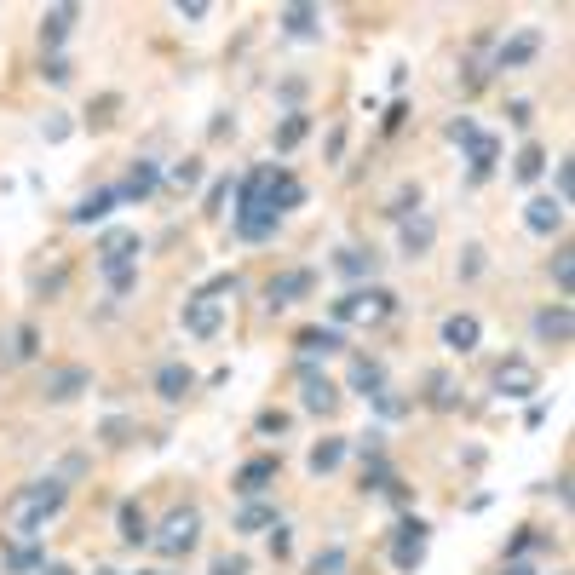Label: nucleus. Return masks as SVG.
<instances>
[{
    "mask_svg": "<svg viewBox=\"0 0 575 575\" xmlns=\"http://www.w3.org/2000/svg\"><path fill=\"white\" fill-rule=\"evenodd\" d=\"M64 501H69V483L64 478L23 483V489H12V501H6V529H12L18 541H35V535L64 512Z\"/></svg>",
    "mask_w": 575,
    "mask_h": 575,
    "instance_id": "f257e3e1",
    "label": "nucleus"
},
{
    "mask_svg": "<svg viewBox=\"0 0 575 575\" xmlns=\"http://www.w3.org/2000/svg\"><path fill=\"white\" fill-rule=\"evenodd\" d=\"M138 253H144L138 230H110V236L98 242V271H104L115 299H127L138 288Z\"/></svg>",
    "mask_w": 575,
    "mask_h": 575,
    "instance_id": "f03ea898",
    "label": "nucleus"
},
{
    "mask_svg": "<svg viewBox=\"0 0 575 575\" xmlns=\"http://www.w3.org/2000/svg\"><path fill=\"white\" fill-rule=\"evenodd\" d=\"M391 311H397V294L380 288V282H368V288H345V294L328 305L334 328H340V322H368V328H374V322H386Z\"/></svg>",
    "mask_w": 575,
    "mask_h": 575,
    "instance_id": "7ed1b4c3",
    "label": "nucleus"
},
{
    "mask_svg": "<svg viewBox=\"0 0 575 575\" xmlns=\"http://www.w3.org/2000/svg\"><path fill=\"white\" fill-rule=\"evenodd\" d=\"M196 541H202V512H196V506H173V512L161 518V529H150V547H156L161 558H184Z\"/></svg>",
    "mask_w": 575,
    "mask_h": 575,
    "instance_id": "20e7f679",
    "label": "nucleus"
},
{
    "mask_svg": "<svg viewBox=\"0 0 575 575\" xmlns=\"http://www.w3.org/2000/svg\"><path fill=\"white\" fill-rule=\"evenodd\" d=\"M426 541H432V524L426 518H397V529H391V564L403 575H414L420 564H426Z\"/></svg>",
    "mask_w": 575,
    "mask_h": 575,
    "instance_id": "39448f33",
    "label": "nucleus"
},
{
    "mask_svg": "<svg viewBox=\"0 0 575 575\" xmlns=\"http://www.w3.org/2000/svg\"><path fill=\"white\" fill-rule=\"evenodd\" d=\"M495 391H501L506 403H529L541 391V368L529 363V357H501L495 363Z\"/></svg>",
    "mask_w": 575,
    "mask_h": 575,
    "instance_id": "423d86ee",
    "label": "nucleus"
},
{
    "mask_svg": "<svg viewBox=\"0 0 575 575\" xmlns=\"http://www.w3.org/2000/svg\"><path fill=\"white\" fill-rule=\"evenodd\" d=\"M81 391H92V368L87 363H52L41 374V397H46V403H75Z\"/></svg>",
    "mask_w": 575,
    "mask_h": 575,
    "instance_id": "0eeeda50",
    "label": "nucleus"
},
{
    "mask_svg": "<svg viewBox=\"0 0 575 575\" xmlns=\"http://www.w3.org/2000/svg\"><path fill=\"white\" fill-rule=\"evenodd\" d=\"M179 322H184V334H196V340H213V334L225 328V299L190 294V299L179 305Z\"/></svg>",
    "mask_w": 575,
    "mask_h": 575,
    "instance_id": "6e6552de",
    "label": "nucleus"
},
{
    "mask_svg": "<svg viewBox=\"0 0 575 575\" xmlns=\"http://www.w3.org/2000/svg\"><path fill=\"white\" fill-rule=\"evenodd\" d=\"M294 351H299V368H317L322 357H340L345 351V334L334 328V322H328V328H299Z\"/></svg>",
    "mask_w": 575,
    "mask_h": 575,
    "instance_id": "1a4fd4ad",
    "label": "nucleus"
},
{
    "mask_svg": "<svg viewBox=\"0 0 575 575\" xmlns=\"http://www.w3.org/2000/svg\"><path fill=\"white\" fill-rule=\"evenodd\" d=\"M276 472H282V460H276V455H253V460H242V472H236L230 489H236L242 501H259V495L276 483Z\"/></svg>",
    "mask_w": 575,
    "mask_h": 575,
    "instance_id": "9d476101",
    "label": "nucleus"
},
{
    "mask_svg": "<svg viewBox=\"0 0 575 575\" xmlns=\"http://www.w3.org/2000/svg\"><path fill=\"white\" fill-rule=\"evenodd\" d=\"M299 403H305V414H334L340 409V386L317 368H299Z\"/></svg>",
    "mask_w": 575,
    "mask_h": 575,
    "instance_id": "9b49d317",
    "label": "nucleus"
},
{
    "mask_svg": "<svg viewBox=\"0 0 575 575\" xmlns=\"http://www.w3.org/2000/svg\"><path fill=\"white\" fill-rule=\"evenodd\" d=\"M311 288H317V271H282L265 282V305H271V311H288V305L305 299Z\"/></svg>",
    "mask_w": 575,
    "mask_h": 575,
    "instance_id": "f8f14e48",
    "label": "nucleus"
},
{
    "mask_svg": "<svg viewBox=\"0 0 575 575\" xmlns=\"http://www.w3.org/2000/svg\"><path fill=\"white\" fill-rule=\"evenodd\" d=\"M564 219H570V207L558 202V196H529L524 202V225L535 230V236H558Z\"/></svg>",
    "mask_w": 575,
    "mask_h": 575,
    "instance_id": "ddd939ff",
    "label": "nucleus"
},
{
    "mask_svg": "<svg viewBox=\"0 0 575 575\" xmlns=\"http://www.w3.org/2000/svg\"><path fill=\"white\" fill-rule=\"evenodd\" d=\"M483 340V322L472 317V311H455V317H443V345L455 351V357H472Z\"/></svg>",
    "mask_w": 575,
    "mask_h": 575,
    "instance_id": "4468645a",
    "label": "nucleus"
},
{
    "mask_svg": "<svg viewBox=\"0 0 575 575\" xmlns=\"http://www.w3.org/2000/svg\"><path fill=\"white\" fill-rule=\"evenodd\" d=\"M190 391H196V368H190V363L173 357V363L156 368V397H161V403H184Z\"/></svg>",
    "mask_w": 575,
    "mask_h": 575,
    "instance_id": "2eb2a0df",
    "label": "nucleus"
},
{
    "mask_svg": "<svg viewBox=\"0 0 575 575\" xmlns=\"http://www.w3.org/2000/svg\"><path fill=\"white\" fill-rule=\"evenodd\" d=\"M156 184H161V167L138 156L133 167H127V179L115 184V196H121V202H150V196H156Z\"/></svg>",
    "mask_w": 575,
    "mask_h": 575,
    "instance_id": "dca6fc26",
    "label": "nucleus"
},
{
    "mask_svg": "<svg viewBox=\"0 0 575 575\" xmlns=\"http://www.w3.org/2000/svg\"><path fill=\"white\" fill-rule=\"evenodd\" d=\"M570 334H575L570 299H558V305H547V311H535V340H547V345H570Z\"/></svg>",
    "mask_w": 575,
    "mask_h": 575,
    "instance_id": "f3484780",
    "label": "nucleus"
},
{
    "mask_svg": "<svg viewBox=\"0 0 575 575\" xmlns=\"http://www.w3.org/2000/svg\"><path fill=\"white\" fill-rule=\"evenodd\" d=\"M334 271H340L345 282H357V288H363V282L380 276V253H374V248H340V253H334Z\"/></svg>",
    "mask_w": 575,
    "mask_h": 575,
    "instance_id": "a211bd4d",
    "label": "nucleus"
},
{
    "mask_svg": "<svg viewBox=\"0 0 575 575\" xmlns=\"http://www.w3.org/2000/svg\"><path fill=\"white\" fill-rule=\"evenodd\" d=\"M276 230H282V213H271V207H236V236L242 242H271Z\"/></svg>",
    "mask_w": 575,
    "mask_h": 575,
    "instance_id": "6ab92c4d",
    "label": "nucleus"
},
{
    "mask_svg": "<svg viewBox=\"0 0 575 575\" xmlns=\"http://www.w3.org/2000/svg\"><path fill=\"white\" fill-rule=\"evenodd\" d=\"M75 18H81V6H46V12H41V46H46V58L69 41Z\"/></svg>",
    "mask_w": 575,
    "mask_h": 575,
    "instance_id": "aec40b11",
    "label": "nucleus"
},
{
    "mask_svg": "<svg viewBox=\"0 0 575 575\" xmlns=\"http://www.w3.org/2000/svg\"><path fill=\"white\" fill-rule=\"evenodd\" d=\"M397 242H403V259H426L437 242V225L426 219V213H414V219H403L397 225Z\"/></svg>",
    "mask_w": 575,
    "mask_h": 575,
    "instance_id": "412c9836",
    "label": "nucleus"
},
{
    "mask_svg": "<svg viewBox=\"0 0 575 575\" xmlns=\"http://www.w3.org/2000/svg\"><path fill=\"white\" fill-rule=\"evenodd\" d=\"M110 207H121V196L110 184H98V190H87L81 202L69 207V225H98V219H110Z\"/></svg>",
    "mask_w": 575,
    "mask_h": 575,
    "instance_id": "4be33fe9",
    "label": "nucleus"
},
{
    "mask_svg": "<svg viewBox=\"0 0 575 575\" xmlns=\"http://www.w3.org/2000/svg\"><path fill=\"white\" fill-rule=\"evenodd\" d=\"M29 357H41V328H35V322H18V328L0 340V363H29Z\"/></svg>",
    "mask_w": 575,
    "mask_h": 575,
    "instance_id": "5701e85b",
    "label": "nucleus"
},
{
    "mask_svg": "<svg viewBox=\"0 0 575 575\" xmlns=\"http://www.w3.org/2000/svg\"><path fill=\"white\" fill-rule=\"evenodd\" d=\"M535 52H541V35L524 29V35H512V41L495 46V69H524V64H535Z\"/></svg>",
    "mask_w": 575,
    "mask_h": 575,
    "instance_id": "b1692460",
    "label": "nucleus"
},
{
    "mask_svg": "<svg viewBox=\"0 0 575 575\" xmlns=\"http://www.w3.org/2000/svg\"><path fill=\"white\" fill-rule=\"evenodd\" d=\"M391 380H386V363L380 357H351V391L357 397H380Z\"/></svg>",
    "mask_w": 575,
    "mask_h": 575,
    "instance_id": "393cba45",
    "label": "nucleus"
},
{
    "mask_svg": "<svg viewBox=\"0 0 575 575\" xmlns=\"http://www.w3.org/2000/svg\"><path fill=\"white\" fill-rule=\"evenodd\" d=\"M426 403H432L437 414L460 409V380L449 374V368H432V374H426Z\"/></svg>",
    "mask_w": 575,
    "mask_h": 575,
    "instance_id": "a878e982",
    "label": "nucleus"
},
{
    "mask_svg": "<svg viewBox=\"0 0 575 575\" xmlns=\"http://www.w3.org/2000/svg\"><path fill=\"white\" fill-rule=\"evenodd\" d=\"M41 564H46L41 541H12L6 558H0V570H6V575H41Z\"/></svg>",
    "mask_w": 575,
    "mask_h": 575,
    "instance_id": "bb28decb",
    "label": "nucleus"
},
{
    "mask_svg": "<svg viewBox=\"0 0 575 575\" xmlns=\"http://www.w3.org/2000/svg\"><path fill=\"white\" fill-rule=\"evenodd\" d=\"M276 23H282V35L311 41V35L322 29V12H317V6H282V12H276Z\"/></svg>",
    "mask_w": 575,
    "mask_h": 575,
    "instance_id": "cd10ccee",
    "label": "nucleus"
},
{
    "mask_svg": "<svg viewBox=\"0 0 575 575\" xmlns=\"http://www.w3.org/2000/svg\"><path fill=\"white\" fill-rule=\"evenodd\" d=\"M115 529H121V541H127V547H150V518H144V506H138V501H121Z\"/></svg>",
    "mask_w": 575,
    "mask_h": 575,
    "instance_id": "c85d7f7f",
    "label": "nucleus"
},
{
    "mask_svg": "<svg viewBox=\"0 0 575 575\" xmlns=\"http://www.w3.org/2000/svg\"><path fill=\"white\" fill-rule=\"evenodd\" d=\"M466 161H472V179H489V173H495V161H501V138L495 133H478L472 138V144H466Z\"/></svg>",
    "mask_w": 575,
    "mask_h": 575,
    "instance_id": "c756f323",
    "label": "nucleus"
},
{
    "mask_svg": "<svg viewBox=\"0 0 575 575\" xmlns=\"http://www.w3.org/2000/svg\"><path fill=\"white\" fill-rule=\"evenodd\" d=\"M305 133H311V115H305V110H288L282 121H276L271 144H276V150H299V144H305Z\"/></svg>",
    "mask_w": 575,
    "mask_h": 575,
    "instance_id": "7c9ffc66",
    "label": "nucleus"
},
{
    "mask_svg": "<svg viewBox=\"0 0 575 575\" xmlns=\"http://www.w3.org/2000/svg\"><path fill=\"white\" fill-rule=\"evenodd\" d=\"M345 449H351V443H345V437H322L317 449H311V455H305V466H311V472H317V478H328V472H334V466H340V460H345Z\"/></svg>",
    "mask_w": 575,
    "mask_h": 575,
    "instance_id": "2f4dec72",
    "label": "nucleus"
},
{
    "mask_svg": "<svg viewBox=\"0 0 575 575\" xmlns=\"http://www.w3.org/2000/svg\"><path fill=\"white\" fill-rule=\"evenodd\" d=\"M391 483H397L391 460L386 455H363V489L368 495H391Z\"/></svg>",
    "mask_w": 575,
    "mask_h": 575,
    "instance_id": "473e14b6",
    "label": "nucleus"
},
{
    "mask_svg": "<svg viewBox=\"0 0 575 575\" xmlns=\"http://www.w3.org/2000/svg\"><path fill=\"white\" fill-rule=\"evenodd\" d=\"M541 173H547V150H541V144H524V150L512 156V179H518V184H535Z\"/></svg>",
    "mask_w": 575,
    "mask_h": 575,
    "instance_id": "72a5a7b5",
    "label": "nucleus"
},
{
    "mask_svg": "<svg viewBox=\"0 0 575 575\" xmlns=\"http://www.w3.org/2000/svg\"><path fill=\"white\" fill-rule=\"evenodd\" d=\"M271 207H276V213H294V207H305V184H299L294 173H288V167H282V173H276Z\"/></svg>",
    "mask_w": 575,
    "mask_h": 575,
    "instance_id": "f704fd0d",
    "label": "nucleus"
},
{
    "mask_svg": "<svg viewBox=\"0 0 575 575\" xmlns=\"http://www.w3.org/2000/svg\"><path fill=\"white\" fill-rule=\"evenodd\" d=\"M276 524V506H265V501H248L242 512H236V535H259V529H271Z\"/></svg>",
    "mask_w": 575,
    "mask_h": 575,
    "instance_id": "c9c22d12",
    "label": "nucleus"
},
{
    "mask_svg": "<svg viewBox=\"0 0 575 575\" xmlns=\"http://www.w3.org/2000/svg\"><path fill=\"white\" fill-rule=\"evenodd\" d=\"M351 570V558H345V547H322L311 564H305V575H345Z\"/></svg>",
    "mask_w": 575,
    "mask_h": 575,
    "instance_id": "e433bc0d",
    "label": "nucleus"
},
{
    "mask_svg": "<svg viewBox=\"0 0 575 575\" xmlns=\"http://www.w3.org/2000/svg\"><path fill=\"white\" fill-rule=\"evenodd\" d=\"M541 547H547V535H541L535 524H524L512 541H506V558H529V552H541Z\"/></svg>",
    "mask_w": 575,
    "mask_h": 575,
    "instance_id": "4c0bfd02",
    "label": "nucleus"
},
{
    "mask_svg": "<svg viewBox=\"0 0 575 575\" xmlns=\"http://www.w3.org/2000/svg\"><path fill=\"white\" fill-rule=\"evenodd\" d=\"M167 184H173V190H196V184H202V156H184V161H173V173H167Z\"/></svg>",
    "mask_w": 575,
    "mask_h": 575,
    "instance_id": "58836bf2",
    "label": "nucleus"
},
{
    "mask_svg": "<svg viewBox=\"0 0 575 575\" xmlns=\"http://www.w3.org/2000/svg\"><path fill=\"white\" fill-rule=\"evenodd\" d=\"M386 213L397 219V225H403V219H414V213H420V184H403V190L391 196V207H386Z\"/></svg>",
    "mask_w": 575,
    "mask_h": 575,
    "instance_id": "ea45409f",
    "label": "nucleus"
},
{
    "mask_svg": "<svg viewBox=\"0 0 575 575\" xmlns=\"http://www.w3.org/2000/svg\"><path fill=\"white\" fill-rule=\"evenodd\" d=\"M552 282H558V294L570 299V288H575V253H570V248L552 253Z\"/></svg>",
    "mask_w": 575,
    "mask_h": 575,
    "instance_id": "a19ab883",
    "label": "nucleus"
},
{
    "mask_svg": "<svg viewBox=\"0 0 575 575\" xmlns=\"http://www.w3.org/2000/svg\"><path fill=\"white\" fill-rule=\"evenodd\" d=\"M288 426H294V414H288V409H265L259 420H253V432H259V437H282Z\"/></svg>",
    "mask_w": 575,
    "mask_h": 575,
    "instance_id": "79ce46f5",
    "label": "nucleus"
},
{
    "mask_svg": "<svg viewBox=\"0 0 575 575\" xmlns=\"http://www.w3.org/2000/svg\"><path fill=\"white\" fill-rule=\"evenodd\" d=\"M69 75H75V64H69L64 52H52V58H41V81H52V87H64Z\"/></svg>",
    "mask_w": 575,
    "mask_h": 575,
    "instance_id": "37998d69",
    "label": "nucleus"
},
{
    "mask_svg": "<svg viewBox=\"0 0 575 575\" xmlns=\"http://www.w3.org/2000/svg\"><path fill=\"white\" fill-rule=\"evenodd\" d=\"M478 133H483V127L472 121V115H455V121H449V144H460V150H466Z\"/></svg>",
    "mask_w": 575,
    "mask_h": 575,
    "instance_id": "c03bdc74",
    "label": "nucleus"
},
{
    "mask_svg": "<svg viewBox=\"0 0 575 575\" xmlns=\"http://www.w3.org/2000/svg\"><path fill=\"white\" fill-rule=\"evenodd\" d=\"M202 294H207V299H225V294H242V276H236V271H225V276H213V282H207Z\"/></svg>",
    "mask_w": 575,
    "mask_h": 575,
    "instance_id": "a18cd8bd",
    "label": "nucleus"
},
{
    "mask_svg": "<svg viewBox=\"0 0 575 575\" xmlns=\"http://www.w3.org/2000/svg\"><path fill=\"white\" fill-rule=\"evenodd\" d=\"M570 196H575V161L558 156V202L570 207Z\"/></svg>",
    "mask_w": 575,
    "mask_h": 575,
    "instance_id": "49530a36",
    "label": "nucleus"
},
{
    "mask_svg": "<svg viewBox=\"0 0 575 575\" xmlns=\"http://www.w3.org/2000/svg\"><path fill=\"white\" fill-rule=\"evenodd\" d=\"M288 552H294V529L276 518V524H271V558H288Z\"/></svg>",
    "mask_w": 575,
    "mask_h": 575,
    "instance_id": "de8ad7c7",
    "label": "nucleus"
},
{
    "mask_svg": "<svg viewBox=\"0 0 575 575\" xmlns=\"http://www.w3.org/2000/svg\"><path fill=\"white\" fill-rule=\"evenodd\" d=\"M506 121H512V127L524 133L529 121H535V104H529V98H512V104H506Z\"/></svg>",
    "mask_w": 575,
    "mask_h": 575,
    "instance_id": "09e8293b",
    "label": "nucleus"
},
{
    "mask_svg": "<svg viewBox=\"0 0 575 575\" xmlns=\"http://www.w3.org/2000/svg\"><path fill=\"white\" fill-rule=\"evenodd\" d=\"M368 403H374V409H380V414H386V420H397V414H403V409H409V403H403V397H397V391H380V397H368Z\"/></svg>",
    "mask_w": 575,
    "mask_h": 575,
    "instance_id": "8fccbe9b",
    "label": "nucleus"
},
{
    "mask_svg": "<svg viewBox=\"0 0 575 575\" xmlns=\"http://www.w3.org/2000/svg\"><path fill=\"white\" fill-rule=\"evenodd\" d=\"M41 138H46V144H64V138H69V115H46Z\"/></svg>",
    "mask_w": 575,
    "mask_h": 575,
    "instance_id": "3c124183",
    "label": "nucleus"
},
{
    "mask_svg": "<svg viewBox=\"0 0 575 575\" xmlns=\"http://www.w3.org/2000/svg\"><path fill=\"white\" fill-rule=\"evenodd\" d=\"M230 196H236V184H230V179H219L213 190H207V213H225V202H230Z\"/></svg>",
    "mask_w": 575,
    "mask_h": 575,
    "instance_id": "603ef678",
    "label": "nucleus"
},
{
    "mask_svg": "<svg viewBox=\"0 0 575 575\" xmlns=\"http://www.w3.org/2000/svg\"><path fill=\"white\" fill-rule=\"evenodd\" d=\"M207 575H248V558H230L225 552V558H213V570Z\"/></svg>",
    "mask_w": 575,
    "mask_h": 575,
    "instance_id": "864d4df0",
    "label": "nucleus"
},
{
    "mask_svg": "<svg viewBox=\"0 0 575 575\" xmlns=\"http://www.w3.org/2000/svg\"><path fill=\"white\" fill-rule=\"evenodd\" d=\"M133 437V420H104V443H127Z\"/></svg>",
    "mask_w": 575,
    "mask_h": 575,
    "instance_id": "5fc2aeb1",
    "label": "nucleus"
},
{
    "mask_svg": "<svg viewBox=\"0 0 575 575\" xmlns=\"http://www.w3.org/2000/svg\"><path fill=\"white\" fill-rule=\"evenodd\" d=\"M173 12H179L184 23H202V18H207V0H179Z\"/></svg>",
    "mask_w": 575,
    "mask_h": 575,
    "instance_id": "6e6d98bb",
    "label": "nucleus"
},
{
    "mask_svg": "<svg viewBox=\"0 0 575 575\" xmlns=\"http://www.w3.org/2000/svg\"><path fill=\"white\" fill-rule=\"evenodd\" d=\"M64 282H69V271H64V265H58V271H52V276H35V288H41V294H58Z\"/></svg>",
    "mask_w": 575,
    "mask_h": 575,
    "instance_id": "4d7b16f0",
    "label": "nucleus"
},
{
    "mask_svg": "<svg viewBox=\"0 0 575 575\" xmlns=\"http://www.w3.org/2000/svg\"><path fill=\"white\" fill-rule=\"evenodd\" d=\"M483 271V248H466V265H460V276H478Z\"/></svg>",
    "mask_w": 575,
    "mask_h": 575,
    "instance_id": "13d9d810",
    "label": "nucleus"
},
{
    "mask_svg": "<svg viewBox=\"0 0 575 575\" xmlns=\"http://www.w3.org/2000/svg\"><path fill=\"white\" fill-rule=\"evenodd\" d=\"M501 575H541V570H535V564H524V558H506Z\"/></svg>",
    "mask_w": 575,
    "mask_h": 575,
    "instance_id": "bf43d9fd",
    "label": "nucleus"
},
{
    "mask_svg": "<svg viewBox=\"0 0 575 575\" xmlns=\"http://www.w3.org/2000/svg\"><path fill=\"white\" fill-rule=\"evenodd\" d=\"M41 575H75L69 564H41Z\"/></svg>",
    "mask_w": 575,
    "mask_h": 575,
    "instance_id": "052dcab7",
    "label": "nucleus"
},
{
    "mask_svg": "<svg viewBox=\"0 0 575 575\" xmlns=\"http://www.w3.org/2000/svg\"><path fill=\"white\" fill-rule=\"evenodd\" d=\"M92 575H121V570H110V564H104V570H92Z\"/></svg>",
    "mask_w": 575,
    "mask_h": 575,
    "instance_id": "680f3d73",
    "label": "nucleus"
},
{
    "mask_svg": "<svg viewBox=\"0 0 575 575\" xmlns=\"http://www.w3.org/2000/svg\"><path fill=\"white\" fill-rule=\"evenodd\" d=\"M138 575H150V570H138Z\"/></svg>",
    "mask_w": 575,
    "mask_h": 575,
    "instance_id": "e2e57ef3",
    "label": "nucleus"
}]
</instances>
